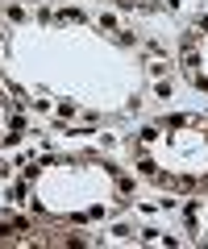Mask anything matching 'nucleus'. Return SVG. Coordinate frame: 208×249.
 <instances>
[{"mask_svg":"<svg viewBox=\"0 0 208 249\" xmlns=\"http://www.w3.org/2000/svg\"><path fill=\"white\" fill-rule=\"evenodd\" d=\"M17 204L38 220L104 224L133 204V183L100 154H42L21 166Z\"/></svg>","mask_w":208,"mask_h":249,"instance_id":"1","label":"nucleus"},{"mask_svg":"<svg viewBox=\"0 0 208 249\" xmlns=\"http://www.w3.org/2000/svg\"><path fill=\"white\" fill-rule=\"evenodd\" d=\"M183 224H188L191 245H208V191H200V196L188 204V212H183Z\"/></svg>","mask_w":208,"mask_h":249,"instance_id":"6","label":"nucleus"},{"mask_svg":"<svg viewBox=\"0 0 208 249\" xmlns=\"http://www.w3.org/2000/svg\"><path fill=\"white\" fill-rule=\"evenodd\" d=\"M125 4H154V0H125Z\"/></svg>","mask_w":208,"mask_h":249,"instance_id":"7","label":"nucleus"},{"mask_svg":"<svg viewBox=\"0 0 208 249\" xmlns=\"http://www.w3.org/2000/svg\"><path fill=\"white\" fill-rule=\"evenodd\" d=\"M21 133H25V116H21V108H17V100H13V91L0 83V145L21 142Z\"/></svg>","mask_w":208,"mask_h":249,"instance_id":"5","label":"nucleus"},{"mask_svg":"<svg viewBox=\"0 0 208 249\" xmlns=\"http://www.w3.org/2000/svg\"><path fill=\"white\" fill-rule=\"evenodd\" d=\"M137 175L163 191H208V116L171 112L142 124L129 145Z\"/></svg>","mask_w":208,"mask_h":249,"instance_id":"2","label":"nucleus"},{"mask_svg":"<svg viewBox=\"0 0 208 249\" xmlns=\"http://www.w3.org/2000/svg\"><path fill=\"white\" fill-rule=\"evenodd\" d=\"M0 245H83L79 232L58 229L55 220H21V224H0Z\"/></svg>","mask_w":208,"mask_h":249,"instance_id":"4","label":"nucleus"},{"mask_svg":"<svg viewBox=\"0 0 208 249\" xmlns=\"http://www.w3.org/2000/svg\"><path fill=\"white\" fill-rule=\"evenodd\" d=\"M179 71L196 91L208 96V17H196L179 37Z\"/></svg>","mask_w":208,"mask_h":249,"instance_id":"3","label":"nucleus"}]
</instances>
